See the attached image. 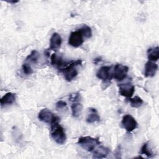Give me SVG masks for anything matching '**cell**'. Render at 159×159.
Wrapping results in <instances>:
<instances>
[{"label": "cell", "instance_id": "obj_13", "mask_svg": "<svg viewBox=\"0 0 159 159\" xmlns=\"http://www.w3.org/2000/svg\"><path fill=\"white\" fill-rule=\"evenodd\" d=\"M86 122L88 124H93L99 122L100 120V116L98 114V111L94 108H89V113L86 117Z\"/></svg>", "mask_w": 159, "mask_h": 159}, {"label": "cell", "instance_id": "obj_9", "mask_svg": "<svg viewBox=\"0 0 159 159\" xmlns=\"http://www.w3.org/2000/svg\"><path fill=\"white\" fill-rule=\"evenodd\" d=\"M119 92L121 96L129 99L135 92V86L130 83L120 84L119 85Z\"/></svg>", "mask_w": 159, "mask_h": 159}, {"label": "cell", "instance_id": "obj_1", "mask_svg": "<svg viewBox=\"0 0 159 159\" xmlns=\"http://www.w3.org/2000/svg\"><path fill=\"white\" fill-rule=\"evenodd\" d=\"M81 60L65 61L63 66L59 69V70L63 73L65 78L66 81H71L78 75V72L76 68V66L81 65Z\"/></svg>", "mask_w": 159, "mask_h": 159}, {"label": "cell", "instance_id": "obj_21", "mask_svg": "<svg viewBox=\"0 0 159 159\" xmlns=\"http://www.w3.org/2000/svg\"><path fill=\"white\" fill-rule=\"evenodd\" d=\"M22 67V70L24 74L28 75H31L33 73L32 68L28 63H24Z\"/></svg>", "mask_w": 159, "mask_h": 159}, {"label": "cell", "instance_id": "obj_15", "mask_svg": "<svg viewBox=\"0 0 159 159\" xmlns=\"http://www.w3.org/2000/svg\"><path fill=\"white\" fill-rule=\"evenodd\" d=\"M147 57L148 61H157L159 59V48L158 46L150 48L147 50Z\"/></svg>", "mask_w": 159, "mask_h": 159}, {"label": "cell", "instance_id": "obj_10", "mask_svg": "<svg viewBox=\"0 0 159 159\" xmlns=\"http://www.w3.org/2000/svg\"><path fill=\"white\" fill-rule=\"evenodd\" d=\"M158 70V65L153 61H148L145 65L144 75L145 77H153Z\"/></svg>", "mask_w": 159, "mask_h": 159}, {"label": "cell", "instance_id": "obj_3", "mask_svg": "<svg viewBox=\"0 0 159 159\" xmlns=\"http://www.w3.org/2000/svg\"><path fill=\"white\" fill-rule=\"evenodd\" d=\"M100 143L101 142L98 139L90 136L81 137L78 140V144L88 152H93Z\"/></svg>", "mask_w": 159, "mask_h": 159}, {"label": "cell", "instance_id": "obj_12", "mask_svg": "<svg viewBox=\"0 0 159 159\" xmlns=\"http://www.w3.org/2000/svg\"><path fill=\"white\" fill-rule=\"evenodd\" d=\"M62 42V39L60 35L57 32L53 33L50 39V50H56L60 47Z\"/></svg>", "mask_w": 159, "mask_h": 159}, {"label": "cell", "instance_id": "obj_22", "mask_svg": "<svg viewBox=\"0 0 159 159\" xmlns=\"http://www.w3.org/2000/svg\"><path fill=\"white\" fill-rule=\"evenodd\" d=\"M69 99L70 101L74 102H78V101L80 99V94L79 93H74L70 94Z\"/></svg>", "mask_w": 159, "mask_h": 159}, {"label": "cell", "instance_id": "obj_14", "mask_svg": "<svg viewBox=\"0 0 159 159\" xmlns=\"http://www.w3.org/2000/svg\"><path fill=\"white\" fill-rule=\"evenodd\" d=\"M16 101V94L13 93H6L1 99V105L2 107L5 105H9L14 103Z\"/></svg>", "mask_w": 159, "mask_h": 159}, {"label": "cell", "instance_id": "obj_2", "mask_svg": "<svg viewBox=\"0 0 159 159\" xmlns=\"http://www.w3.org/2000/svg\"><path fill=\"white\" fill-rule=\"evenodd\" d=\"M50 135L55 142L58 144H63L66 140V136L64 129L58 123V121L55 122L51 124Z\"/></svg>", "mask_w": 159, "mask_h": 159}, {"label": "cell", "instance_id": "obj_24", "mask_svg": "<svg viewBox=\"0 0 159 159\" xmlns=\"http://www.w3.org/2000/svg\"><path fill=\"white\" fill-rule=\"evenodd\" d=\"M9 3H16L18 2V1H7Z\"/></svg>", "mask_w": 159, "mask_h": 159}, {"label": "cell", "instance_id": "obj_18", "mask_svg": "<svg viewBox=\"0 0 159 159\" xmlns=\"http://www.w3.org/2000/svg\"><path fill=\"white\" fill-rule=\"evenodd\" d=\"M39 58V53L36 50H33L26 57L25 60L29 61L34 63H36L38 61Z\"/></svg>", "mask_w": 159, "mask_h": 159}, {"label": "cell", "instance_id": "obj_17", "mask_svg": "<svg viewBox=\"0 0 159 159\" xmlns=\"http://www.w3.org/2000/svg\"><path fill=\"white\" fill-rule=\"evenodd\" d=\"M129 100L130 102V106L134 108H138L140 107L143 103L142 98L138 96H135L134 98H129Z\"/></svg>", "mask_w": 159, "mask_h": 159}, {"label": "cell", "instance_id": "obj_11", "mask_svg": "<svg viewBox=\"0 0 159 159\" xmlns=\"http://www.w3.org/2000/svg\"><path fill=\"white\" fill-rule=\"evenodd\" d=\"M93 158H104L107 157L110 153V149L106 147L101 145L93 150Z\"/></svg>", "mask_w": 159, "mask_h": 159}, {"label": "cell", "instance_id": "obj_20", "mask_svg": "<svg viewBox=\"0 0 159 159\" xmlns=\"http://www.w3.org/2000/svg\"><path fill=\"white\" fill-rule=\"evenodd\" d=\"M140 154L145 155L148 158L153 157V153L148 148V143H145L142 145V147L141 148V150H140Z\"/></svg>", "mask_w": 159, "mask_h": 159}, {"label": "cell", "instance_id": "obj_19", "mask_svg": "<svg viewBox=\"0 0 159 159\" xmlns=\"http://www.w3.org/2000/svg\"><path fill=\"white\" fill-rule=\"evenodd\" d=\"M78 30L81 33V34L83 35V37H84L87 39H89L92 36L91 29L86 25H83L81 28H80L78 29Z\"/></svg>", "mask_w": 159, "mask_h": 159}, {"label": "cell", "instance_id": "obj_7", "mask_svg": "<svg viewBox=\"0 0 159 159\" xmlns=\"http://www.w3.org/2000/svg\"><path fill=\"white\" fill-rule=\"evenodd\" d=\"M123 127L127 132H132L137 127V122L135 119L130 114L125 115L121 121Z\"/></svg>", "mask_w": 159, "mask_h": 159}, {"label": "cell", "instance_id": "obj_5", "mask_svg": "<svg viewBox=\"0 0 159 159\" xmlns=\"http://www.w3.org/2000/svg\"><path fill=\"white\" fill-rule=\"evenodd\" d=\"M129 71L128 66L122 64H116L112 71L113 78L117 81H120L125 79Z\"/></svg>", "mask_w": 159, "mask_h": 159}, {"label": "cell", "instance_id": "obj_6", "mask_svg": "<svg viewBox=\"0 0 159 159\" xmlns=\"http://www.w3.org/2000/svg\"><path fill=\"white\" fill-rule=\"evenodd\" d=\"M96 76L103 81H111L113 78L112 71L111 70V66H101L96 73Z\"/></svg>", "mask_w": 159, "mask_h": 159}, {"label": "cell", "instance_id": "obj_8", "mask_svg": "<svg viewBox=\"0 0 159 159\" xmlns=\"http://www.w3.org/2000/svg\"><path fill=\"white\" fill-rule=\"evenodd\" d=\"M84 42L83 36L79 30L71 32L69 38H68V43L71 46L77 48L81 46Z\"/></svg>", "mask_w": 159, "mask_h": 159}, {"label": "cell", "instance_id": "obj_23", "mask_svg": "<svg viewBox=\"0 0 159 159\" xmlns=\"http://www.w3.org/2000/svg\"><path fill=\"white\" fill-rule=\"evenodd\" d=\"M66 106V102L63 101H58L57 103H56V107L58 109H62L64 108Z\"/></svg>", "mask_w": 159, "mask_h": 159}, {"label": "cell", "instance_id": "obj_4", "mask_svg": "<svg viewBox=\"0 0 159 159\" xmlns=\"http://www.w3.org/2000/svg\"><path fill=\"white\" fill-rule=\"evenodd\" d=\"M38 119L39 120L50 125L53 122L59 120L58 117L55 116L51 111L47 108L42 109L39 112Z\"/></svg>", "mask_w": 159, "mask_h": 159}, {"label": "cell", "instance_id": "obj_16", "mask_svg": "<svg viewBox=\"0 0 159 159\" xmlns=\"http://www.w3.org/2000/svg\"><path fill=\"white\" fill-rule=\"evenodd\" d=\"M71 109L72 112V116L77 118L81 114L82 109H83V106L82 104L79 102H74L71 106Z\"/></svg>", "mask_w": 159, "mask_h": 159}]
</instances>
